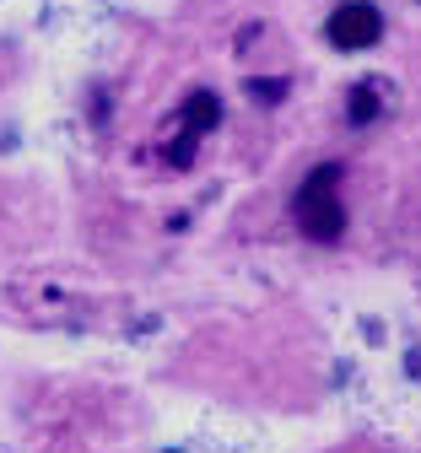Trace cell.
<instances>
[{
    "instance_id": "4",
    "label": "cell",
    "mask_w": 421,
    "mask_h": 453,
    "mask_svg": "<svg viewBox=\"0 0 421 453\" xmlns=\"http://www.w3.org/2000/svg\"><path fill=\"white\" fill-rule=\"evenodd\" d=\"M373 92H378V87H356V92H351V97H356V103H351V119H356V125H368L373 113H378V97H373Z\"/></svg>"
},
{
    "instance_id": "2",
    "label": "cell",
    "mask_w": 421,
    "mask_h": 453,
    "mask_svg": "<svg viewBox=\"0 0 421 453\" xmlns=\"http://www.w3.org/2000/svg\"><path fill=\"white\" fill-rule=\"evenodd\" d=\"M216 113H222L216 92H190V97H184V108H178V130H173V146H168V162H173V167H190V162H195L200 135L216 130Z\"/></svg>"
},
{
    "instance_id": "1",
    "label": "cell",
    "mask_w": 421,
    "mask_h": 453,
    "mask_svg": "<svg viewBox=\"0 0 421 453\" xmlns=\"http://www.w3.org/2000/svg\"><path fill=\"white\" fill-rule=\"evenodd\" d=\"M292 216H297V226H303V238L340 243V233H346V200H340V167L335 162H319L314 173L297 184Z\"/></svg>"
},
{
    "instance_id": "3",
    "label": "cell",
    "mask_w": 421,
    "mask_h": 453,
    "mask_svg": "<svg viewBox=\"0 0 421 453\" xmlns=\"http://www.w3.org/2000/svg\"><path fill=\"white\" fill-rule=\"evenodd\" d=\"M324 38H330L335 49H373V43L384 38V12L368 6V0H346V6L330 12Z\"/></svg>"
}]
</instances>
